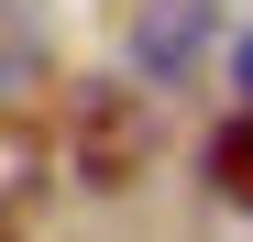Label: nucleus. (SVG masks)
<instances>
[{
    "mask_svg": "<svg viewBox=\"0 0 253 242\" xmlns=\"http://www.w3.org/2000/svg\"><path fill=\"white\" fill-rule=\"evenodd\" d=\"M154 143H165V121H154L143 88H99L88 110H77V176L88 187H132L154 165Z\"/></svg>",
    "mask_w": 253,
    "mask_h": 242,
    "instance_id": "obj_1",
    "label": "nucleus"
},
{
    "mask_svg": "<svg viewBox=\"0 0 253 242\" xmlns=\"http://www.w3.org/2000/svg\"><path fill=\"white\" fill-rule=\"evenodd\" d=\"M209 187H220L231 209H253V110H242V121H220V132H209Z\"/></svg>",
    "mask_w": 253,
    "mask_h": 242,
    "instance_id": "obj_3",
    "label": "nucleus"
},
{
    "mask_svg": "<svg viewBox=\"0 0 253 242\" xmlns=\"http://www.w3.org/2000/svg\"><path fill=\"white\" fill-rule=\"evenodd\" d=\"M231 77H242V88H253V33H242V55H231Z\"/></svg>",
    "mask_w": 253,
    "mask_h": 242,
    "instance_id": "obj_4",
    "label": "nucleus"
},
{
    "mask_svg": "<svg viewBox=\"0 0 253 242\" xmlns=\"http://www.w3.org/2000/svg\"><path fill=\"white\" fill-rule=\"evenodd\" d=\"M44 187H55V143L33 132V121H11V110H0V242H22V231H33Z\"/></svg>",
    "mask_w": 253,
    "mask_h": 242,
    "instance_id": "obj_2",
    "label": "nucleus"
}]
</instances>
